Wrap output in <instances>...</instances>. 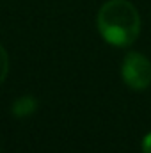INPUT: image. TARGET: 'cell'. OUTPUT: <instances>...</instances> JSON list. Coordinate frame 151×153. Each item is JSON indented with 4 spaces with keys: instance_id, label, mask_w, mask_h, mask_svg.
Segmentation results:
<instances>
[{
    "instance_id": "cell-1",
    "label": "cell",
    "mask_w": 151,
    "mask_h": 153,
    "mask_svg": "<svg viewBox=\"0 0 151 153\" xmlns=\"http://www.w3.org/2000/svg\"><path fill=\"white\" fill-rule=\"evenodd\" d=\"M98 30L112 46H130L141 32V16L128 0H109L98 11Z\"/></svg>"
},
{
    "instance_id": "cell-2",
    "label": "cell",
    "mask_w": 151,
    "mask_h": 153,
    "mask_svg": "<svg viewBox=\"0 0 151 153\" xmlns=\"http://www.w3.org/2000/svg\"><path fill=\"white\" fill-rule=\"evenodd\" d=\"M121 76L124 84L133 91H144L151 85V62L150 59L139 52L126 53L123 66H121Z\"/></svg>"
},
{
    "instance_id": "cell-3",
    "label": "cell",
    "mask_w": 151,
    "mask_h": 153,
    "mask_svg": "<svg viewBox=\"0 0 151 153\" xmlns=\"http://www.w3.org/2000/svg\"><path fill=\"white\" fill-rule=\"evenodd\" d=\"M38 100L32 96H20L13 102V114L16 117H29L36 112Z\"/></svg>"
},
{
    "instance_id": "cell-4",
    "label": "cell",
    "mask_w": 151,
    "mask_h": 153,
    "mask_svg": "<svg viewBox=\"0 0 151 153\" xmlns=\"http://www.w3.org/2000/svg\"><path fill=\"white\" fill-rule=\"evenodd\" d=\"M7 73H9V53H7V50L0 45V84L5 80Z\"/></svg>"
},
{
    "instance_id": "cell-5",
    "label": "cell",
    "mask_w": 151,
    "mask_h": 153,
    "mask_svg": "<svg viewBox=\"0 0 151 153\" xmlns=\"http://www.w3.org/2000/svg\"><path fill=\"white\" fill-rule=\"evenodd\" d=\"M142 153H151V132L142 139Z\"/></svg>"
}]
</instances>
